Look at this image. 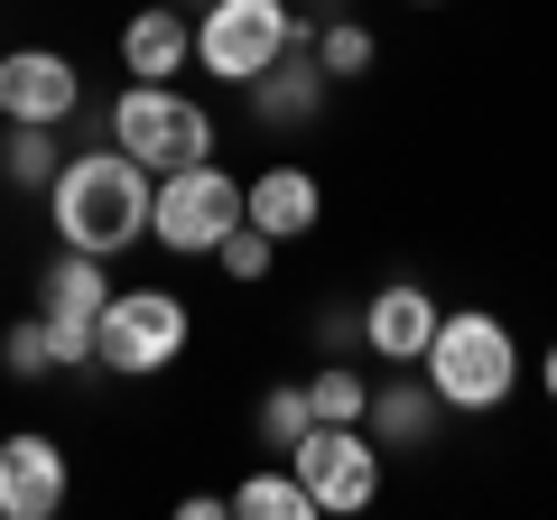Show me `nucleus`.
<instances>
[{
    "instance_id": "obj_8",
    "label": "nucleus",
    "mask_w": 557,
    "mask_h": 520,
    "mask_svg": "<svg viewBox=\"0 0 557 520\" xmlns=\"http://www.w3.org/2000/svg\"><path fill=\"white\" fill-rule=\"evenodd\" d=\"M75 474H65V446L47 428H10L0 437V520H57Z\"/></svg>"
},
{
    "instance_id": "obj_17",
    "label": "nucleus",
    "mask_w": 557,
    "mask_h": 520,
    "mask_svg": "<svg viewBox=\"0 0 557 520\" xmlns=\"http://www.w3.org/2000/svg\"><path fill=\"white\" fill-rule=\"evenodd\" d=\"M233 520H317V493H307L288 465H270V474H251V483H233Z\"/></svg>"
},
{
    "instance_id": "obj_24",
    "label": "nucleus",
    "mask_w": 557,
    "mask_h": 520,
    "mask_svg": "<svg viewBox=\"0 0 557 520\" xmlns=\"http://www.w3.org/2000/svg\"><path fill=\"white\" fill-rule=\"evenodd\" d=\"M539 391H548V400H557V344H548V354H539Z\"/></svg>"
},
{
    "instance_id": "obj_19",
    "label": "nucleus",
    "mask_w": 557,
    "mask_h": 520,
    "mask_svg": "<svg viewBox=\"0 0 557 520\" xmlns=\"http://www.w3.org/2000/svg\"><path fill=\"white\" fill-rule=\"evenodd\" d=\"M307 47H317V65L335 84H362V75H372V57H381V38L362 20H317V28H307Z\"/></svg>"
},
{
    "instance_id": "obj_20",
    "label": "nucleus",
    "mask_w": 557,
    "mask_h": 520,
    "mask_svg": "<svg viewBox=\"0 0 557 520\" xmlns=\"http://www.w3.org/2000/svg\"><path fill=\"white\" fill-rule=\"evenodd\" d=\"M251 428H260V446H270V456H288V446L317 428V409H307V381H278V391H260Z\"/></svg>"
},
{
    "instance_id": "obj_16",
    "label": "nucleus",
    "mask_w": 557,
    "mask_h": 520,
    "mask_svg": "<svg viewBox=\"0 0 557 520\" xmlns=\"http://www.w3.org/2000/svg\"><path fill=\"white\" fill-rule=\"evenodd\" d=\"M65 168L57 149V121H0V186H20V196H47Z\"/></svg>"
},
{
    "instance_id": "obj_6",
    "label": "nucleus",
    "mask_w": 557,
    "mask_h": 520,
    "mask_svg": "<svg viewBox=\"0 0 557 520\" xmlns=\"http://www.w3.org/2000/svg\"><path fill=\"white\" fill-rule=\"evenodd\" d=\"M278 465H288V474L317 493V520H354V511H372V502H381V465H391V456H381L372 428H335V419H317Z\"/></svg>"
},
{
    "instance_id": "obj_9",
    "label": "nucleus",
    "mask_w": 557,
    "mask_h": 520,
    "mask_svg": "<svg viewBox=\"0 0 557 520\" xmlns=\"http://www.w3.org/2000/svg\"><path fill=\"white\" fill-rule=\"evenodd\" d=\"M437 317H446V307L428 298V280H381L372 298H362V354L391 362V372H418V354H428Z\"/></svg>"
},
{
    "instance_id": "obj_1",
    "label": "nucleus",
    "mask_w": 557,
    "mask_h": 520,
    "mask_svg": "<svg viewBox=\"0 0 557 520\" xmlns=\"http://www.w3.org/2000/svg\"><path fill=\"white\" fill-rule=\"evenodd\" d=\"M149 196H159V177H149L131 149L102 140V149H75V159L57 168V186H47V214H57V242L121 260L131 242H149Z\"/></svg>"
},
{
    "instance_id": "obj_12",
    "label": "nucleus",
    "mask_w": 557,
    "mask_h": 520,
    "mask_svg": "<svg viewBox=\"0 0 557 520\" xmlns=\"http://www.w3.org/2000/svg\"><path fill=\"white\" fill-rule=\"evenodd\" d=\"M196 65V20H186L177 0H149L121 20V75L131 84H177Z\"/></svg>"
},
{
    "instance_id": "obj_13",
    "label": "nucleus",
    "mask_w": 557,
    "mask_h": 520,
    "mask_svg": "<svg viewBox=\"0 0 557 520\" xmlns=\"http://www.w3.org/2000/svg\"><path fill=\"white\" fill-rule=\"evenodd\" d=\"M307 28H317V20H307ZM242 94H251V112L270 121V131H307V121L325 112V94H335V75H325V65H317V47L298 38L288 57L270 65V75H260V84H242Z\"/></svg>"
},
{
    "instance_id": "obj_15",
    "label": "nucleus",
    "mask_w": 557,
    "mask_h": 520,
    "mask_svg": "<svg viewBox=\"0 0 557 520\" xmlns=\"http://www.w3.org/2000/svg\"><path fill=\"white\" fill-rule=\"evenodd\" d=\"M102 307H112V260H102V251H75V242H57V260L38 270V317L94 325Z\"/></svg>"
},
{
    "instance_id": "obj_5",
    "label": "nucleus",
    "mask_w": 557,
    "mask_h": 520,
    "mask_svg": "<svg viewBox=\"0 0 557 520\" xmlns=\"http://www.w3.org/2000/svg\"><path fill=\"white\" fill-rule=\"evenodd\" d=\"M298 38H307V20L288 10V0H205L196 65H205L214 84H260Z\"/></svg>"
},
{
    "instance_id": "obj_3",
    "label": "nucleus",
    "mask_w": 557,
    "mask_h": 520,
    "mask_svg": "<svg viewBox=\"0 0 557 520\" xmlns=\"http://www.w3.org/2000/svg\"><path fill=\"white\" fill-rule=\"evenodd\" d=\"M196 344V317H186L177 288H112V307L94 317V372L112 381H149Z\"/></svg>"
},
{
    "instance_id": "obj_10",
    "label": "nucleus",
    "mask_w": 557,
    "mask_h": 520,
    "mask_svg": "<svg viewBox=\"0 0 557 520\" xmlns=\"http://www.w3.org/2000/svg\"><path fill=\"white\" fill-rule=\"evenodd\" d=\"M84 112V75L57 47H10L0 57V121H75Z\"/></svg>"
},
{
    "instance_id": "obj_21",
    "label": "nucleus",
    "mask_w": 557,
    "mask_h": 520,
    "mask_svg": "<svg viewBox=\"0 0 557 520\" xmlns=\"http://www.w3.org/2000/svg\"><path fill=\"white\" fill-rule=\"evenodd\" d=\"M214 270H223L233 288H251V280H270V270H278V242L260 233V223H233V233L214 242Z\"/></svg>"
},
{
    "instance_id": "obj_22",
    "label": "nucleus",
    "mask_w": 557,
    "mask_h": 520,
    "mask_svg": "<svg viewBox=\"0 0 557 520\" xmlns=\"http://www.w3.org/2000/svg\"><path fill=\"white\" fill-rule=\"evenodd\" d=\"M0 372L10 381H57V335H47V317H20L0 335Z\"/></svg>"
},
{
    "instance_id": "obj_18",
    "label": "nucleus",
    "mask_w": 557,
    "mask_h": 520,
    "mask_svg": "<svg viewBox=\"0 0 557 520\" xmlns=\"http://www.w3.org/2000/svg\"><path fill=\"white\" fill-rule=\"evenodd\" d=\"M307 409L335 428H362V409H372V381L354 372V354H325L317 372H307Z\"/></svg>"
},
{
    "instance_id": "obj_2",
    "label": "nucleus",
    "mask_w": 557,
    "mask_h": 520,
    "mask_svg": "<svg viewBox=\"0 0 557 520\" xmlns=\"http://www.w3.org/2000/svg\"><path fill=\"white\" fill-rule=\"evenodd\" d=\"M418 372H428V391H437L456 419H493L520 391V344H511V325H502L493 307H446L437 335H428V354H418Z\"/></svg>"
},
{
    "instance_id": "obj_4",
    "label": "nucleus",
    "mask_w": 557,
    "mask_h": 520,
    "mask_svg": "<svg viewBox=\"0 0 557 520\" xmlns=\"http://www.w3.org/2000/svg\"><path fill=\"white\" fill-rule=\"evenodd\" d=\"M112 149H131L149 177L196 168V159H214V112H205L196 94H177V84H121V102H112Z\"/></svg>"
},
{
    "instance_id": "obj_11",
    "label": "nucleus",
    "mask_w": 557,
    "mask_h": 520,
    "mask_svg": "<svg viewBox=\"0 0 557 520\" xmlns=\"http://www.w3.org/2000/svg\"><path fill=\"white\" fill-rule=\"evenodd\" d=\"M242 223H260V233L288 251V242H307L325 223V186L307 177L298 159H270L260 177H242Z\"/></svg>"
},
{
    "instance_id": "obj_26",
    "label": "nucleus",
    "mask_w": 557,
    "mask_h": 520,
    "mask_svg": "<svg viewBox=\"0 0 557 520\" xmlns=\"http://www.w3.org/2000/svg\"><path fill=\"white\" fill-rule=\"evenodd\" d=\"M177 10H205V0H177Z\"/></svg>"
},
{
    "instance_id": "obj_23",
    "label": "nucleus",
    "mask_w": 557,
    "mask_h": 520,
    "mask_svg": "<svg viewBox=\"0 0 557 520\" xmlns=\"http://www.w3.org/2000/svg\"><path fill=\"white\" fill-rule=\"evenodd\" d=\"M317 354H362V307H325L317 317Z\"/></svg>"
},
{
    "instance_id": "obj_25",
    "label": "nucleus",
    "mask_w": 557,
    "mask_h": 520,
    "mask_svg": "<svg viewBox=\"0 0 557 520\" xmlns=\"http://www.w3.org/2000/svg\"><path fill=\"white\" fill-rule=\"evenodd\" d=\"M409 10H437V0H409Z\"/></svg>"
},
{
    "instance_id": "obj_7",
    "label": "nucleus",
    "mask_w": 557,
    "mask_h": 520,
    "mask_svg": "<svg viewBox=\"0 0 557 520\" xmlns=\"http://www.w3.org/2000/svg\"><path fill=\"white\" fill-rule=\"evenodd\" d=\"M242 223V177H223L214 159L196 168H168L159 196H149V242L177 260H214V242Z\"/></svg>"
},
{
    "instance_id": "obj_14",
    "label": "nucleus",
    "mask_w": 557,
    "mask_h": 520,
    "mask_svg": "<svg viewBox=\"0 0 557 520\" xmlns=\"http://www.w3.org/2000/svg\"><path fill=\"white\" fill-rule=\"evenodd\" d=\"M362 428L381 437V456H428V446H437V428H446V400L428 391V381H372Z\"/></svg>"
}]
</instances>
